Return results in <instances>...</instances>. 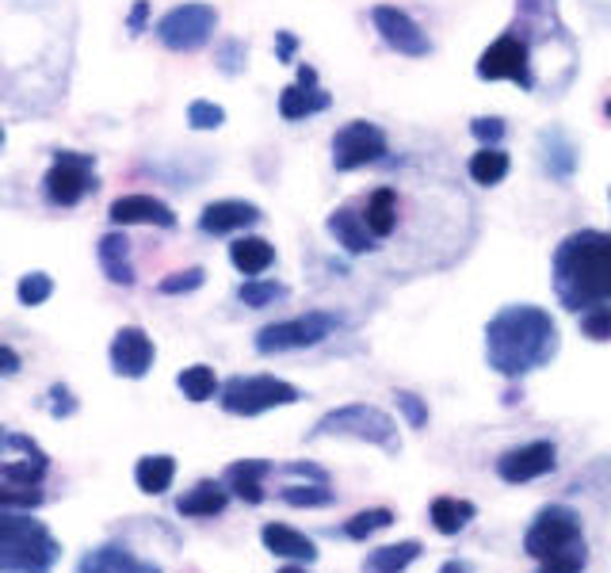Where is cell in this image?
Segmentation results:
<instances>
[{
  "label": "cell",
  "mask_w": 611,
  "mask_h": 573,
  "mask_svg": "<svg viewBox=\"0 0 611 573\" xmlns=\"http://www.w3.org/2000/svg\"><path fill=\"white\" fill-rule=\"evenodd\" d=\"M43 493L35 486H12V482H0V508H38L43 505Z\"/></svg>",
  "instance_id": "cell-40"
},
{
  "label": "cell",
  "mask_w": 611,
  "mask_h": 573,
  "mask_svg": "<svg viewBox=\"0 0 611 573\" xmlns=\"http://www.w3.org/2000/svg\"><path fill=\"white\" fill-rule=\"evenodd\" d=\"M287 286L283 283H272V280H249L237 291V299L245 302V306H252V309H260V306H272V302H280V299H287Z\"/></svg>",
  "instance_id": "cell-34"
},
{
  "label": "cell",
  "mask_w": 611,
  "mask_h": 573,
  "mask_svg": "<svg viewBox=\"0 0 611 573\" xmlns=\"http://www.w3.org/2000/svg\"><path fill=\"white\" fill-rule=\"evenodd\" d=\"M15 294H20L23 306H43V302L54 294V280L50 276H43V272H31V276H23L20 280Z\"/></svg>",
  "instance_id": "cell-37"
},
{
  "label": "cell",
  "mask_w": 611,
  "mask_h": 573,
  "mask_svg": "<svg viewBox=\"0 0 611 573\" xmlns=\"http://www.w3.org/2000/svg\"><path fill=\"white\" fill-rule=\"evenodd\" d=\"M604 115H608V119H611V100H608V104H604Z\"/></svg>",
  "instance_id": "cell-52"
},
{
  "label": "cell",
  "mask_w": 611,
  "mask_h": 573,
  "mask_svg": "<svg viewBox=\"0 0 611 573\" xmlns=\"http://www.w3.org/2000/svg\"><path fill=\"white\" fill-rule=\"evenodd\" d=\"M329 107H332V96L317 84L314 66H298L295 84H287V89L280 92V115L287 122H303L309 115L329 112Z\"/></svg>",
  "instance_id": "cell-15"
},
{
  "label": "cell",
  "mask_w": 611,
  "mask_h": 573,
  "mask_svg": "<svg viewBox=\"0 0 611 573\" xmlns=\"http://www.w3.org/2000/svg\"><path fill=\"white\" fill-rule=\"evenodd\" d=\"M145 20H150V0H134V4H130V15H127V31H130V35H142Z\"/></svg>",
  "instance_id": "cell-46"
},
{
  "label": "cell",
  "mask_w": 611,
  "mask_h": 573,
  "mask_svg": "<svg viewBox=\"0 0 611 573\" xmlns=\"http://www.w3.org/2000/svg\"><path fill=\"white\" fill-rule=\"evenodd\" d=\"M188 122L191 130H219L226 122V112L211 100H196V104H188Z\"/></svg>",
  "instance_id": "cell-39"
},
{
  "label": "cell",
  "mask_w": 611,
  "mask_h": 573,
  "mask_svg": "<svg viewBox=\"0 0 611 573\" xmlns=\"http://www.w3.org/2000/svg\"><path fill=\"white\" fill-rule=\"evenodd\" d=\"M0 145H4V127H0Z\"/></svg>",
  "instance_id": "cell-53"
},
{
  "label": "cell",
  "mask_w": 611,
  "mask_h": 573,
  "mask_svg": "<svg viewBox=\"0 0 611 573\" xmlns=\"http://www.w3.org/2000/svg\"><path fill=\"white\" fill-rule=\"evenodd\" d=\"M173 475H176V459H173V455H145V459H138V467H134L138 490H145L150 498L165 493L168 482H173Z\"/></svg>",
  "instance_id": "cell-30"
},
{
  "label": "cell",
  "mask_w": 611,
  "mask_h": 573,
  "mask_svg": "<svg viewBox=\"0 0 611 573\" xmlns=\"http://www.w3.org/2000/svg\"><path fill=\"white\" fill-rule=\"evenodd\" d=\"M203 280H207L203 268H188V272L165 276V280L157 283V291L161 294H188V291H196V286H203Z\"/></svg>",
  "instance_id": "cell-42"
},
{
  "label": "cell",
  "mask_w": 611,
  "mask_h": 573,
  "mask_svg": "<svg viewBox=\"0 0 611 573\" xmlns=\"http://www.w3.org/2000/svg\"><path fill=\"white\" fill-rule=\"evenodd\" d=\"M383 157H386V130L375 127V122L355 119L332 135V168L337 173H355V168H367Z\"/></svg>",
  "instance_id": "cell-11"
},
{
  "label": "cell",
  "mask_w": 611,
  "mask_h": 573,
  "mask_svg": "<svg viewBox=\"0 0 611 573\" xmlns=\"http://www.w3.org/2000/svg\"><path fill=\"white\" fill-rule=\"evenodd\" d=\"M478 77L482 81H513L524 92L536 89V73H531V46L520 38V31H505L485 54L478 58Z\"/></svg>",
  "instance_id": "cell-9"
},
{
  "label": "cell",
  "mask_w": 611,
  "mask_h": 573,
  "mask_svg": "<svg viewBox=\"0 0 611 573\" xmlns=\"http://www.w3.org/2000/svg\"><path fill=\"white\" fill-rule=\"evenodd\" d=\"M77 573H161V570L153 566V562L138 559V554H130L127 547L111 543V547H96V551L84 554Z\"/></svg>",
  "instance_id": "cell-20"
},
{
  "label": "cell",
  "mask_w": 611,
  "mask_h": 573,
  "mask_svg": "<svg viewBox=\"0 0 611 573\" xmlns=\"http://www.w3.org/2000/svg\"><path fill=\"white\" fill-rule=\"evenodd\" d=\"M280 573H306V570H303V562H298V566H283Z\"/></svg>",
  "instance_id": "cell-51"
},
{
  "label": "cell",
  "mask_w": 611,
  "mask_h": 573,
  "mask_svg": "<svg viewBox=\"0 0 611 573\" xmlns=\"http://www.w3.org/2000/svg\"><path fill=\"white\" fill-rule=\"evenodd\" d=\"M551 283L562 309L569 314L611 306V234L577 230V234L562 237L551 260Z\"/></svg>",
  "instance_id": "cell-2"
},
{
  "label": "cell",
  "mask_w": 611,
  "mask_h": 573,
  "mask_svg": "<svg viewBox=\"0 0 611 573\" xmlns=\"http://www.w3.org/2000/svg\"><path fill=\"white\" fill-rule=\"evenodd\" d=\"M99 253V268H104V276L111 283L119 286H134V265H130V237L127 234H104L96 245Z\"/></svg>",
  "instance_id": "cell-21"
},
{
  "label": "cell",
  "mask_w": 611,
  "mask_h": 573,
  "mask_svg": "<svg viewBox=\"0 0 611 573\" xmlns=\"http://www.w3.org/2000/svg\"><path fill=\"white\" fill-rule=\"evenodd\" d=\"M539 161H543V173L551 176V180L569 184L581 157H577V145L566 138V130L547 127L543 135H539Z\"/></svg>",
  "instance_id": "cell-18"
},
{
  "label": "cell",
  "mask_w": 611,
  "mask_h": 573,
  "mask_svg": "<svg viewBox=\"0 0 611 573\" xmlns=\"http://www.w3.org/2000/svg\"><path fill=\"white\" fill-rule=\"evenodd\" d=\"M371 23H375L378 38H383L390 50L406 54V58H428L432 54V38L424 35V27L413 20L409 12L393 4H375L371 8Z\"/></svg>",
  "instance_id": "cell-12"
},
{
  "label": "cell",
  "mask_w": 611,
  "mask_h": 573,
  "mask_svg": "<svg viewBox=\"0 0 611 573\" xmlns=\"http://www.w3.org/2000/svg\"><path fill=\"white\" fill-rule=\"evenodd\" d=\"M363 222L375 234V242H386V237L398 230V191L393 188H375L363 203Z\"/></svg>",
  "instance_id": "cell-22"
},
{
  "label": "cell",
  "mask_w": 611,
  "mask_h": 573,
  "mask_svg": "<svg viewBox=\"0 0 611 573\" xmlns=\"http://www.w3.org/2000/svg\"><path fill=\"white\" fill-rule=\"evenodd\" d=\"M214 27H219V12L203 0H191V4H176L173 12L161 15L157 23V38L161 46L176 54H191V50H203L211 43Z\"/></svg>",
  "instance_id": "cell-8"
},
{
  "label": "cell",
  "mask_w": 611,
  "mask_h": 573,
  "mask_svg": "<svg viewBox=\"0 0 611 573\" xmlns=\"http://www.w3.org/2000/svg\"><path fill=\"white\" fill-rule=\"evenodd\" d=\"M505 119H497V115H490V119H474L470 122V135L478 138L482 145H501V138H505Z\"/></svg>",
  "instance_id": "cell-44"
},
{
  "label": "cell",
  "mask_w": 611,
  "mask_h": 573,
  "mask_svg": "<svg viewBox=\"0 0 611 573\" xmlns=\"http://www.w3.org/2000/svg\"><path fill=\"white\" fill-rule=\"evenodd\" d=\"M4 447H12V436H8V432L0 429V455H4Z\"/></svg>",
  "instance_id": "cell-50"
},
{
  "label": "cell",
  "mask_w": 611,
  "mask_h": 573,
  "mask_svg": "<svg viewBox=\"0 0 611 573\" xmlns=\"http://www.w3.org/2000/svg\"><path fill=\"white\" fill-rule=\"evenodd\" d=\"M230 260H234V268L242 276H260L275 265V249L265 237H237V242L230 245Z\"/></svg>",
  "instance_id": "cell-27"
},
{
  "label": "cell",
  "mask_w": 611,
  "mask_h": 573,
  "mask_svg": "<svg viewBox=\"0 0 611 573\" xmlns=\"http://www.w3.org/2000/svg\"><path fill=\"white\" fill-rule=\"evenodd\" d=\"M20 367H23L20 352H15V348H8V344H0V375H15Z\"/></svg>",
  "instance_id": "cell-48"
},
{
  "label": "cell",
  "mask_w": 611,
  "mask_h": 573,
  "mask_svg": "<svg viewBox=\"0 0 611 573\" xmlns=\"http://www.w3.org/2000/svg\"><path fill=\"white\" fill-rule=\"evenodd\" d=\"M421 551H424V547L416 543V539H406V543H390V547H378V551L367 554L363 570H367V573H406L416 559H421Z\"/></svg>",
  "instance_id": "cell-28"
},
{
  "label": "cell",
  "mask_w": 611,
  "mask_h": 573,
  "mask_svg": "<svg viewBox=\"0 0 611 573\" xmlns=\"http://www.w3.org/2000/svg\"><path fill=\"white\" fill-rule=\"evenodd\" d=\"M268 470H272V463H268V459H242V463H234V467L226 470L230 490H234L237 498L245 501V505H260V501H265V478H268Z\"/></svg>",
  "instance_id": "cell-24"
},
{
  "label": "cell",
  "mask_w": 611,
  "mask_h": 573,
  "mask_svg": "<svg viewBox=\"0 0 611 573\" xmlns=\"http://www.w3.org/2000/svg\"><path fill=\"white\" fill-rule=\"evenodd\" d=\"M265 547H268L272 554H280V559L303 562V566H309V562H317L314 539H306L303 531L287 528V524H268V528H265Z\"/></svg>",
  "instance_id": "cell-23"
},
{
  "label": "cell",
  "mask_w": 611,
  "mask_h": 573,
  "mask_svg": "<svg viewBox=\"0 0 611 573\" xmlns=\"http://www.w3.org/2000/svg\"><path fill=\"white\" fill-rule=\"evenodd\" d=\"M245 58H249V46L242 43V38H226V43L219 46V54H214V61H219L222 73H242L245 69Z\"/></svg>",
  "instance_id": "cell-41"
},
{
  "label": "cell",
  "mask_w": 611,
  "mask_h": 573,
  "mask_svg": "<svg viewBox=\"0 0 611 573\" xmlns=\"http://www.w3.org/2000/svg\"><path fill=\"white\" fill-rule=\"evenodd\" d=\"M283 501L295 508H325L337 501V493L325 482H314V486H291V490H283Z\"/></svg>",
  "instance_id": "cell-35"
},
{
  "label": "cell",
  "mask_w": 611,
  "mask_h": 573,
  "mask_svg": "<svg viewBox=\"0 0 611 573\" xmlns=\"http://www.w3.org/2000/svg\"><path fill=\"white\" fill-rule=\"evenodd\" d=\"M470 180L482 184V188H493V184H501L508 176V168H513V161H508V153L501 150V145H482V150L470 157Z\"/></svg>",
  "instance_id": "cell-29"
},
{
  "label": "cell",
  "mask_w": 611,
  "mask_h": 573,
  "mask_svg": "<svg viewBox=\"0 0 611 573\" xmlns=\"http://www.w3.org/2000/svg\"><path fill=\"white\" fill-rule=\"evenodd\" d=\"M340 325L337 314H325V309H309L303 317H291V321H275L265 325L257 332V352L260 355H280V352H298V348H314L321 344L325 337H332Z\"/></svg>",
  "instance_id": "cell-7"
},
{
  "label": "cell",
  "mask_w": 611,
  "mask_h": 573,
  "mask_svg": "<svg viewBox=\"0 0 611 573\" xmlns=\"http://www.w3.org/2000/svg\"><path fill=\"white\" fill-rule=\"evenodd\" d=\"M439 573H474V570H470V562L451 559V562H444V566H439Z\"/></svg>",
  "instance_id": "cell-49"
},
{
  "label": "cell",
  "mask_w": 611,
  "mask_h": 573,
  "mask_svg": "<svg viewBox=\"0 0 611 573\" xmlns=\"http://www.w3.org/2000/svg\"><path fill=\"white\" fill-rule=\"evenodd\" d=\"M390 524H393V513H390V508H367V513H355L352 521H348L340 531H344L348 539H355V543H360V539H371L375 531L390 528Z\"/></svg>",
  "instance_id": "cell-33"
},
{
  "label": "cell",
  "mask_w": 611,
  "mask_h": 573,
  "mask_svg": "<svg viewBox=\"0 0 611 573\" xmlns=\"http://www.w3.org/2000/svg\"><path fill=\"white\" fill-rule=\"evenodd\" d=\"M581 543H585L581 516H577L569 505L539 508V516L531 521V528L524 531V551H528L536 562H547V559H554V554H566Z\"/></svg>",
  "instance_id": "cell-6"
},
{
  "label": "cell",
  "mask_w": 611,
  "mask_h": 573,
  "mask_svg": "<svg viewBox=\"0 0 611 573\" xmlns=\"http://www.w3.org/2000/svg\"><path fill=\"white\" fill-rule=\"evenodd\" d=\"M589 566V543L574 547V551L566 554H554V559L539 562V573H585Z\"/></svg>",
  "instance_id": "cell-36"
},
{
  "label": "cell",
  "mask_w": 611,
  "mask_h": 573,
  "mask_svg": "<svg viewBox=\"0 0 611 573\" xmlns=\"http://www.w3.org/2000/svg\"><path fill=\"white\" fill-rule=\"evenodd\" d=\"M157 360V348H153L150 332L142 325H122L111 340V371L122 378H145Z\"/></svg>",
  "instance_id": "cell-14"
},
{
  "label": "cell",
  "mask_w": 611,
  "mask_h": 573,
  "mask_svg": "<svg viewBox=\"0 0 611 573\" xmlns=\"http://www.w3.org/2000/svg\"><path fill=\"white\" fill-rule=\"evenodd\" d=\"M393 401L401 406V413H406V421H409V429H424L428 424V406H424L416 394H409V390H398L393 394Z\"/></svg>",
  "instance_id": "cell-43"
},
{
  "label": "cell",
  "mask_w": 611,
  "mask_h": 573,
  "mask_svg": "<svg viewBox=\"0 0 611 573\" xmlns=\"http://www.w3.org/2000/svg\"><path fill=\"white\" fill-rule=\"evenodd\" d=\"M559 467V447L551 440H531L524 447H513L497 459V478L508 486H524V482H536V478L551 475Z\"/></svg>",
  "instance_id": "cell-13"
},
{
  "label": "cell",
  "mask_w": 611,
  "mask_h": 573,
  "mask_svg": "<svg viewBox=\"0 0 611 573\" xmlns=\"http://www.w3.org/2000/svg\"><path fill=\"white\" fill-rule=\"evenodd\" d=\"M46 470H50V459H46V452H38V455H31V463H4V467H0V478L12 486H35L38 490Z\"/></svg>",
  "instance_id": "cell-32"
},
{
  "label": "cell",
  "mask_w": 611,
  "mask_h": 573,
  "mask_svg": "<svg viewBox=\"0 0 611 573\" xmlns=\"http://www.w3.org/2000/svg\"><path fill=\"white\" fill-rule=\"evenodd\" d=\"M428 516H432V528H436L439 536H459V531L478 516V505L474 501H462V498H436L428 508Z\"/></svg>",
  "instance_id": "cell-26"
},
{
  "label": "cell",
  "mask_w": 611,
  "mask_h": 573,
  "mask_svg": "<svg viewBox=\"0 0 611 573\" xmlns=\"http://www.w3.org/2000/svg\"><path fill=\"white\" fill-rule=\"evenodd\" d=\"M298 54V38L291 35V31H280V35H275V58L283 61V66H287L291 58H295Z\"/></svg>",
  "instance_id": "cell-47"
},
{
  "label": "cell",
  "mask_w": 611,
  "mask_h": 573,
  "mask_svg": "<svg viewBox=\"0 0 611 573\" xmlns=\"http://www.w3.org/2000/svg\"><path fill=\"white\" fill-rule=\"evenodd\" d=\"M303 401V390L275 375H237L222 386V409L234 417H260L268 409L295 406Z\"/></svg>",
  "instance_id": "cell-5"
},
{
  "label": "cell",
  "mask_w": 611,
  "mask_h": 573,
  "mask_svg": "<svg viewBox=\"0 0 611 573\" xmlns=\"http://www.w3.org/2000/svg\"><path fill=\"white\" fill-rule=\"evenodd\" d=\"M329 234L337 237V245H344L352 257H363V253L378 249L375 234L367 230V222H363V214L355 211V207H340V211L329 214Z\"/></svg>",
  "instance_id": "cell-19"
},
{
  "label": "cell",
  "mask_w": 611,
  "mask_h": 573,
  "mask_svg": "<svg viewBox=\"0 0 611 573\" xmlns=\"http://www.w3.org/2000/svg\"><path fill=\"white\" fill-rule=\"evenodd\" d=\"M92 165L96 161L89 157V153H69L61 150L58 157H54L50 173L43 176V196L46 203L54 207H77L84 196H92L96 191V173H92Z\"/></svg>",
  "instance_id": "cell-10"
},
{
  "label": "cell",
  "mask_w": 611,
  "mask_h": 573,
  "mask_svg": "<svg viewBox=\"0 0 611 573\" xmlns=\"http://www.w3.org/2000/svg\"><path fill=\"white\" fill-rule=\"evenodd\" d=\"M559 321L543 306H505L485 325V360L497 375L524 378L559 355Z\"/></svg>",
  "instance_id": "cell-1"
},
{
  "label": "cell",
  "mask_w": 611,
  "mask_h": 573,
  "mask_svg": "<svg viewBox=\"0 0 611 573\" xmlns=\"http://www.w3.org/2000/svg\"><path fill=\"white\" fill-rule=\"evenodd\" d=\"M257 222H260V207L245 203V199H219V203L203 207V214H199V230L211 237L237 234V230H249Z\"/></svg>",
  "instance_id": "cell-16"
},
{
  "label": "cell",
  "mask_w": 611,
  "mask_h": 573,
  "mask_svg": "<svg viewBox=\"0 0 611 573\" xmlns=\"http://www.w3.org/2000/svg\"><path fill=\"white\" fill-rule=\"evenodd\" d=\"M180 394L188 401H207L219 394V375H214V367H207V363H196V367H184L180 371Z\"/></svg>",
  "instance_id": "cell-31"
},
{
  "label": "cell",
  "mask_w": 611,
  "mask_h": 573,
  "mask_svg": "<svg viewBox=\"0 0 611 573\" xmlns=\"http://www.w3.org/2000/svg\"><path fill=\"white\" fill-rule=\"evenodd\" d=\"M61 559V543L27 508H0V573H50Z\"/></svg>",
  "instance_id": "cell-3"
},
{
  "label": "cell",
  "mask_w": 611,
  "mask_h": 573,
  "mask_svg": "<svg viewBox=\"0 0 611 573\" xmlns=\"http://www.w3.org/2000/svg\"><path fill=\"white\" fill-rule=\"evenodd\" d=\"M581 317V332L589 340H597V344H604V340H611V306H592L585 309Z\"/></svg>",
  "instance_id": "cell-38"
},
{
  "label": "cell",
  "mask_w": 611,
  "mask_h": 573,
  "mask_svg": "<svg viewBox=\"0 0 611 573\" xmlns=\"http://www.w3.org/2000/svg\"><path fill=\"white\" fill-rule=\"evenodd\" d=\"M317 436H348V440H363L371 447H383L386 455L401 452V436L398 424H393L390 413H383L378 406H367V401H352V406H340L332 413H325L317 421V429L309 432V440Z\"/></svg>",
  "instance_id": "cell-4"
},
{
  "label": "cell",
  "mask_w": 611,
  "mask_h": 573,
  "mask_svg": "<svg viewBox=\"0 0 611 573\" xmlns=\"http://www.w3.org/2000/svg\"><path fill=\"white\" fill-rule=\"evenodd\" d=\"M107 219L115 226H157V230H176V214L168 211L161 199L153 196H122L111 203Z\"/></svg>",
  "instance_id": "cell-17"
},
{
  "label": "cell",
  "mask_w": 611,
  "mask_h": 573,
  "mask_svg": "<svg viewBox=\"0 0 611 573\" xmlns=\"http://www.w3.org/2000/svg\"><path fill=\"white\" fill-rule=\"evenodd\" d=\"M46 398L54 401V417H69L77 409V401H73V394H69V386L66 383H58V386H50V394Z\"/></svg>",
  "instance_id": "cell-45"
},
{
  "label": "cell",
  "mask_w": 611,
  "mask_h": 573,
  "mask_svg": "<svg viewBox=\"0 0 611 573\" xmlns=\"http://www.w3.org/2000/svg\"><path fill=\"white\" fill-rule=\"evenodd\" d=\"M226 505H230V490H222L219 482H199V486H191V490L184 493L180 501H176L180 516H191V521H207V516L226 513Z\"/></svg>",
  "instance_id": "cell-25"
}]
</instances>
